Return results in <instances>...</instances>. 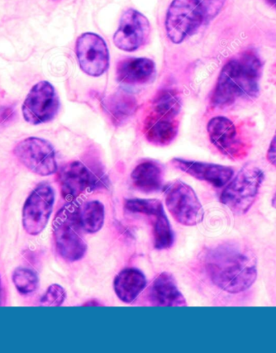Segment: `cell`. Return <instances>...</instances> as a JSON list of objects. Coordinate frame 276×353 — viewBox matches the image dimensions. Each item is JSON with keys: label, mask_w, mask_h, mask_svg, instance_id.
Wrapping results in <instances>:
<instances>
[{"label": "cell", "mask_w": 276, "mask_h": 353, "mask_svg": "<svg viewBox=\"0 0 276 353\" xmlns=\"http://www.w3.org/2000/svg\"><path fill=\"white\" fill-rule=\"evenodd\" d=\"M206 269L213 283L230 294L249 289L258 276L255 256L244 247L234 244L220 245L209 250Z\"/></svg>", "instance_id": "1"}, {"label": "cell", "mask_w": 276, "mask_h": 353, "mask_svg": "<svg viewBox=\"0 0 276 353\" xmlns=\"http://www.w3.org/2000/svg\"><path fill=\"white\" fill-rule=\"evenodd\" d=\"M263 63L257 52L247 50L224 65L213 90V107L225 108L240 99L259 97Z\"/></svg>", "instance_id": "2"}, {"label": "cell", "mask_w": 276, "mask_h": 353, "mask_svg": "<svg viewBox=\"0 0 276 353\" xmlns=\"http://www.w3.org/2000/svg\"><path fill=\"white\" fill-rule=\"evenodd\" d=\"M182 109L177 92L161 90L147 109L144 123L146 140L157 146H166L178 135Z\"/></svg>", "instance_id": "3"}, {"label": "cell", "mask_w": 276, "mask_h": 353, "mask_svg": "<svg viewBox=\"0 0 276 353\" xmlns=\"http://www.w3.org/2000/svg\"><path fill=\"white\" fill-rule=\"evenodd\" d=\"M80 204L71 201L59 210L53 222L57 252L66 261L82 259L88 246L83 240Z\"/></svg>", "instance_id": "4"}, {"label": "cell", "mask_w": 276, "mask_h": 353, "mask_svg": "<svg viewBox=\"0 0 276 353\" xmlns=\"http://www.w3.org/2000/svg\"><path fill=\"white\" fill-rule=\"evenodd\" d=\"M264 181L263 170L246 165L223 190L221 203L235 214H246L255 202Z\"/></svg>", "instance_id": "5"}, {"label": "cell", "mask_w": 276, "mask_h": 353, "mask_svg": "<svg viewBox=\"0 0 276 353\" xmlns=\"http://www.w3.org/2000/svg\"><path fill=\"white\" fill-rule=\"evenodd\" d=\"M206 16V6L199 0H173L166 18L169 39L181 44L198 31Z\"/></svg>", "instance_id": "6"}, {"label": "cell", "mask_w": 276, "mask_h": 353, "mask_svg": "<svg viewBox=\"0 0 276 353\" xmlns=\"http://www.w3.org/2000/svg\"><path fill=\"white\" fill-rule=\"evenodd\" d=\"M165 204L171 216L184 226H195L204 219V209L189 185L175 181L165 189Z\"/></svg>", "instance_id": "7"}, {"label": "cell", "mask_w": 276, "mask_h": 353, "mask_svg": "<svg viewBox=\"0 0 276 353\" xmlns=\"http://www.w3.org/2000/svg\"><path fill=\"white\" fill-rule=\"evenodd\" d=\"M60 101L54 85L47 81L33 85L22 106L23 119L33 125L54 120L58 114Z\"/></svg>", "instance_id": "8"}, {"label": "cell", "mask_w": 276, "mask_h": 353, "mask_svg": "<svg viewBox=\"0 0 276 353\" xmlns=\"http://www.w3.org/2000/svg\"><path fill=\"white\" fill-rule=\"evenodd\" d=\"M14 155L27 169L40 176H50L58 170L53 145L38 137H28L14 148Z\"/></svg>", "instance_id": "9"}, {"label": "cell", "mask_w": 276, "mask_h": 353, "mask_svg": "<svg viewBox=\"0 0 276 353\" xmlns=\"http://www.w3.org/2000/svg\"><path fill=\"white\" fill-rule=\"evenodd\" d=\"M55 203V192L51 185L41 183L33 190L23 205L22 222L28 234L37 236L49 222Z\"/></svg>", "instance_id": "10"}, {"label": "cell", "mask_w": 276, "mask_h": 353, "mask_svg": "<svg viewBox=\"0 0 276 353\" xmlns=\"http://www.w3.org/2000/svg\"><path fill=\"white\" fill-rule=\"evenodd\" d=\"M81 70L92 77H99L109 68V52L101 36L86 32L79 37L75 46Z\"/></svg>", "instance_id": "11"}, {"label": "cell", "mask_w": 276, "mask_h": 353, "mask_svg": "<svg viewBox=\"0 0 276 353\" xmlns=\"http://www.w3.org/2000/svg\"><path fill=\"white\" fill-rule=\"evenodd\" d=\"M209 139L222 154L233 160L244 159L248 145L242 141L234 122L224 117H213L207 126Z\"/></svg>", "instance_id": "12"}, {"label": "cell", "mask_w": 276, "mask_h": 353, "mask_svg": "<svg viewBox=\"0 0 276 353\" xmlns=\"http://www.w3.org/2000/svg\"><path fill=\"white\" fill-rule=\"evenodd\" d=\"M150 33L148 19L144 14L130 8L122 14L113 37L114 44L123 51L133 52L145 44Z\"/></svg>", "instance_id": "13"}, {"label": "cell", "mask_w": 276, "mask_h": 353, "mask_svg": "<svg viewBox=\"0 0 276 353\" xmlns=\"http://www.w3.org/2000/svg\"><path fill=\"white\" fill-rule=\"evenodd\" d=\"M61 195L68 201H75L86 190L97 187L99 181L87 166L74 161L64 165L58 174Z\"/></svg>", "instance_id": "14"}, {"label": "cell", "mask_w": 276, "mask_h": 353, "mask_svg": "<svg viewBox=\"0 0 276 353\" xmlns=\"http://www.w3.org/2000/svg\"><path fill=\"white\" fill-rule=\"evenodd\" d=\"M171 163L176 169L217 188L225 187L234 176V170L226 165L180 159H174Z\"/></svg>", "instance_id": "15"}, {"label": "cell", "mask_w": 276, "mask_h": 353, "mask_svg": "<svg viewBox=\"0 0 276 353\" xmlns=\"http://www.w3.org/2000/svg\"><path fill=\"white\" fill-rule=\"evenodd\" d=\"M148 298L152 306L186 307L188 305L174 276L166 272L153 281L148 290Z\"/></svg>", "instance_id": "16"}, {"label": "cell", "mask_w": 276, "mask_h": 353, "mask_svg": "<svg viewBox=\"0 0 276 353\" xmlns=\"http://www.w3.org/2000/svg\"><path fill=\"white\" fill-rule=\"evenodd\" d=\"M156 72L153 61L146 57H128L118 63L117 79L127 85H144L155 78Z\"/></svg>", "instance_id": "17"}, {"label": "cell", "mask_w": 276, "mask_h": 353, "mask_svg": "<svg viewBox=\"0 0 276 353\" xmlns=\"http://www.w3.org/2000/svg\"><path fill=\"white\" fill-rule=\"evenodd\" d=\"M147 284L146 276L139 270L127 268L114 279L113 288L117 296L125 303H132L139 296Z\"/></svg>", "instance_id": "18"}, {"label": "cell", "mask_w": 276, "mask_h": 353, "mask_svg": "<svg viewBox=\"0 0 276 353\" xmlns=\"http://www.w3.org/2000/svg\"><path fill=\"white\" fill-rule=\"evenodd\" d=\"M164 179L163 167L151 161L141 162L131 174L132 185L145 193L158 192L163 187Z\"/></svg>", "instance_id": "19"}, {"label": "cell", "mask_w": 276, "mask_h": 353, "mask_svg": "<svg viewBox=\"0 0 276 353\" xmlns=\"http://www.w3.org/2000/svg\"><path fill=\"white\" fill-rule=\"evenodd\" d=\"M104 110L112 121L121 125L125 123L136 112L137 101L135 97L126 93H118L108 98L103 103Z\"/></svg>", "instance_id": "20"}, {"label": "cell", "mask_w": 276, "mask_h": 353, "mask_svg": "<svg viewBox=\"0 0 276 353\" xmlns=\"http://www.w3.org/2000/svg\"><path fill=\"white\" fill-rule=\"evenodd\" d=\"M106 212L101 202L92 200L81 208V221L83 231L89 234L97 233L103 226Z\"/></svg>", "instance_id": "21"}, {"label": "cell", "mask_w": 276, "mask_h": 353, "mask_svg": "<svg viewBox=\"0 0 276 353\" xmlns=\"http://www.w3.org/2000/svg\"><path fill=\"white\" fill-rule=\"evenodd\" d=\"M174 235L165 212L155 216L154 223V244L159 250H168L172 246Z\"/></svg>", "instance_id": "22"}, {"label": "cell", "mask_w": 276, "mask_h": 353, "mask_svg": "<svg viewBox=\"0 0 276 353\" xmlns=\"http://www.w3.org/2000/svg\"><path fill=\"white\" fill-rule=\"evenodd\" d=\"M12 281L19 292L28 294L35 292L39 283V279L36 272L20 267L13 272Z\"/></svg>", "instance_id": "23"}, {"label": "cell", "mask_w": 276, "mask_h": 353, "mask_svg": "<svg viewBox=\"0 0 276 353\" xmlns=\"http://www.w3.org/2000/svg\"><path fill=\"white\" fill-rule=\"evenodd\" d=\"M127 211L135 214L156 216L164 212V205L159 199H127L125 203Z\"/></svg>", "instance_id": "24"}, {"label": "cell", "mask_w": 276, "mask_h": 353, "mask_svg": "<svg viewBox=\"0 0 276 353\" xmlns=\"http://www.w3.org/2000/svg\"><path fill=\"white\" fill-rule=\"evenodd\" d=\"M66 290L59 284H53L46 290L40 301L42 307H60L65 302Z\"/></svg>", "instance_id": "25"}, {"label": "cell", "mask_w": 276, "mask_h": 353, "mask_svg": "<svg viewBox=\"0 0 276 353\" xmlns=\"http://www.w3.org/2000/svg\"><path fill=\"white\" fill-rule=\"evenodd\" d=\"M266 157L271 165L276 167V131L271 141Z\"/></svg>", "instance_id": "26"}, {"label": "cell", "mask_w": 276, "mask_h": 353, "mask_svg": "<svg viewBox=\"0 0 276 353\" xmlns=\"http://www.w3.org/2000/svg\"><path fill=\"white\" fill-rule=\"evenodd\" d=\"M266 1L269 4L270 6L276 9V0H266Z\"/></svg>", "instance_id": "27"}, {"label": "cell", "mask_w": 276, "mask_h": 353, "mask_svg": "<svg viewBox=\"0 0 276 353\" xmlns=\"http://www.w3.org/2000/svg\"><path fill=\"white\" fill-rule=\"evenodd\" d=\"M2 286H1V279H0V306H1L2 304Z\"/></svg>", "instance_id": "28"}, {"label": "cell", "mask_w": 276, "mask_h": 353, "mask_svg": "<svg viewBox=\"0 0 276 353\" xmlns=\"http://www.w3.org/2000/svg\"><path fill=\"white\" fill-rule=\"evenodd\" d=\"M273 203V208H276V192H275V194L274 195V197L273 199V203Z\"/></svg>", "instance_id": "29"}]
</instances>
